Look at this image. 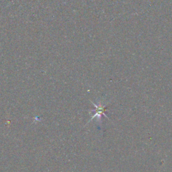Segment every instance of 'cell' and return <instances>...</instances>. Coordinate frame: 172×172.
<instances>
[{
    "mask_svg": "<svg viewBox=\"0 0 172 172\" xmlns=\"http://www.w3.org/2000/svg\"><path fill=\"white\" fill-rule=\"evenodd\" d=\"M94 105H95V106L96 107V114L93 116L92 118H94V117H96V116H101L100 115H102V114H104V116H106V114H104V112H105V110H106L105 107L102 106L100 104L98 106L96 105V104H94Z\"/></svg>",
    "mask_w": 172,
    "mask_h": 172,
    "instance_id": "1",
    "label": "cell"
}]
</instances>
